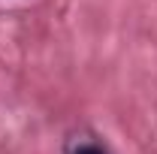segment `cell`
<instances>
[{
    "label": "cell",
    "mask_w": 157,
    "mask_h": 154,
    "mask_svg": "<svg viewBox=\"0 0 157 154\" xmlns=\"http://www.w3.org/2000/svg\"><path fill=\"white\" fill-rule=\"evenodd\" d=\"M67 154H109V148L97 136H73L67 142Z\"/></svg>",
    "instance_id": "1"
}]
</instances>
